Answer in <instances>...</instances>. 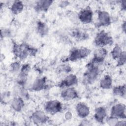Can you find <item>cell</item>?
Instances as JSON below:
<instances>
[{
  "instance_id": "cell-1",
  "label": "cell",
  "mask_w": 126,
  "mask_h": 126,
  "mask_svg": "<svg viewBox=\"0 0 126 126\" xmlns=\"http://www.w3.org/2000/svg\"><path fill=\"white\" fill-rule=\"evenodd\" d=\"M12 50L14 55L20 61L26 59L29 56H35L37 52L36 48L27 43L18 44L14 41L12 42Z\"/></svg>"
},
{
  "instance_id": "cell-2",
  "label": "cell",
  "mask_w": 126,
  "mask_h": 126,
  "mask_svg": "<svg viewBox=\"0 0 126 126\" xmlns=\"http://www.w3.org/2000/svg\"><path fill=\"white\" fill-rule=\"evenodd\" d=\"M91 52V50L85 47L73 48L70 51L69 55L65 61L74 62L85 59L90 54Z\"/></svg>"
},
{
  "instance_id": "cell-3",
  "label": "cell",
  "mask_w": 126,
  "mask_h": 126,
  "mask_svg": "<svg viewBox=\"0 0 126 126\" xmlns=\"http://www.w3.org/2000/svg\"><path fill=\"white\" fill-rule=\"evenodd\" d=\"M86 67L87 70L84 73V80L87 84H91L98 77L100 73L99 66L93 65L88 63Z\"/></svg>"
},
{
  "instance_id": "cell-4",
  "label": "cell",
  "mask_w": 126,
  "mask_h": 126,
  "mask_svg": "<svg viewBox=\"0 0 126 126\" xmlns=\"http://www.w3.org/2000/svg\"><path fill=\"white\" fill-rule=\"evenodd\" d=\"M113 43L112 36L104 31H101L96 35L94 39V44L98 47H104Z\"/></svg>"
},
{
  "instance_id": "cell-5",
  "label": "cell",
  "mask_w": 126,
  "mask_h": 126,
  "mask_svg": "<svg viewBox=\"0 0 126 126\" xmlns=\"http://www.w3.org/2000/svg\"><path fill=\"white\" fill-rule=\"evenodd\" d=\"M44 109L46 113L54 115L62 111L63 105L58 100H50L45 103Z\"/></svg>"
},
{
  "instance_id": "cell-6",
  "label": "cell",
  "mask_w": 126,
  "mask_h": 126,
  "mask_svg": "<svg viewBox=\"0 0 126 126\" xmlns=\"http://www.w3.org/2000/svg\"><path fill=\"white\" fill-rule=\"evenodd\" d=\"M110 116L118 119H126V108L124 103H119L113 105L110 111Z\"/></svg>"
},
{
  "instance_id": "cell-7",
  "label": "cell",
  "mask_w": 126,
  "mask_h": 126,
  "mask_svg": "<svg viewBox=\"0 0 126 126\" xmlns=\"http://www.w3.org/2000/svg\"><path fill=\"white\" fill-rule=\"evenodd\" d=\"M30 70L31 66L29 64L25 63L22 65L17 78V82L21 87H25Z\"/></svg>"
},
{
  "instance_id": "cell-8",
  "label": "cell",
  "mask_w": 126,
  "mask_h": 126,
  "mask_svg": "<svg viewBox=\"0 0 126 126\" xmlns=\"http://www.w3.org/2000/svg\"><path fill=\"white\" fill-rule=\"evenodd\" d=\"M107 55V50L104 47H98L94 52V57L90 62L92 64L99 66L104 62Z\"/></svg>"
},
{
  "instance_id": "cell-9",
  "label": "cell",
  "mask_w": 126,
  "mask_h": 126,
  "mask_svg": "<svg viewBox=\"0 0 126 126\" xmlns=\"http://www.w3.org/2000/svg\"><path fill=\"white\" fill-rule=\"evenodd\" d=\"M30 119L32 123L37 125L45 124L49 120L46 113L40 110H36L33 112L31 116Z\"/></svg>"
},
{
  "instance_id": "cell-10",
  "label": "cell",
  "mask_w": 126,
  "mask_h": 126,
  "mask_svg": "<svg viewBox=\"0 0 126 126\" xmlns=\"http://www.w3.org/2000/svg\"><path fill=\"white\" fill-rule=\"evenodd\" d=\"M78 19L83 24H90L93 21V12L89 7L81 9L77 15Z\"/></svg>"
},
{
  "instance_id": "cell-11",
  "label": "cell",
  "mask_w": 126,
  "mask_h": 126,
  "mask_svg": "<svg viewBox=\"0 0 126 126\" xmlns=\"http://www.w3.org/2000/svg\"><path fill=\"white\" fill-rule=\"evenodd\" d=\"M97 13V27H107L111 23V19L109 13L105 10H98Z\"/></svg>"
},
{
  "instance_id": "cell-12",
  "label": "cell",
  "mask_w": 126,
  "mask_h": 126,
  "mask_svg": "<svg viewBox=\"0 0 126 126\" xmlns=\"http://www.w3.org/2000/svg\"><path fill=\"white\" fill-rule=\"evenodd\" d=\"M61 96L64 100L68 101L77 99L79 97V94L75 88L70 87L64 88L61 93Z\"/></svg>"
},
{
  "instance_id": "cell-13",
  "label": "cell",
  "mask_w": 126,
  "mask_h": 126,
  "mask_svg": "<svg viewBox=\"0 0 126 126\" xmlns=\"http://www.w3.org/2000/svg\"><path fill=\"white\" fill-rule=\"evenodd\" d=\"M78 79L76 75L69 74L67 75L59 84V87L61 88H66L76 85Z\"/></svg>"
},
{
  "instance_id": "cell-14",
  "label": "cell",
  "mask_w": 126,
  "mask_h": 126,
  "mask_svg": "<svg viewBox=\"0 0 126 126\" xmlns=\"http://www.w3.org/2000/svg\"><path fill=\"white\" fill-rule=\"evenodd\" d=\"M75 109L78 116L82 119L87 118L90 113L89 107L84 102L78 103L76 105Z\"/></svg>"
},
{
  "instance_id": "cell-15",
  "label": "cell",
  "mask_w": 126,
  "mask_h": 126,
  "mask_svg": "<svg viewBox=\"0 0 126 126\" xmlns=\"http://www.w3.org/2000/svg\"><path fill=\"white\" fill-rule=\"evenodd\" d=\"M47 86L46 78L42 77L34 80L31 85V89L34 92H38L45 89Z\"/></svg>"
},
{
  "instance_id": "cell-16",
  "label": "cell",
  "mask_w": 126,
  "mask_h": 126,
  "mask_svg": "<svg viewBox=\"0 0 126 126\" xmlns=\"http://www.w3.org/2000/svg\"><path fill=\"white\" fill-rule=\"evenodd\" d=\"M52 0H41L36 2L35 10L38 12H46L53 3Z\"/></svg>"
},
{
  "instance_id": "cell-17",
  "label": "cell",
  "mask_w": 126,
  "mask_h": 126,
  "mask_svg": "<svg viewBox=\"0 0 126 126\" xmlns=\"http://www.w3.org/2000/svg\"><path fill=\"white\" fill-rule=\"evenodd\" d=\"M107 116V111L105 107L103 106H100L97 107L94 111V119L95 120L100 124L104 123V120Z\"/></svg>"
},
{
  "instance_id": "cell-18",
  "label": "cell",
  "mask_w": 126,
  "mask_h": 126,
  "mask_svg": "<svg viewBox=\"0 0 126 126\" xmlns=\"http://www.w3.org/2000/svg\"><path fill=\"white\" fill-rule=\"evenodd\" d=\"M25 105L24 99L20 96L13 98L11 102L12 109L17 112H21Z\"/></svg>"
},
{
  "instance_id": "cell-19",
  "label": "cell",
  "mask_w": 126,
  "mask_h": 126,
  "mask_svg": "<svg viewBox=\"0 0 126 126\" xmlns=\"http://www.w3.org/2000/svg\"><path fill=\"white\" fill-rule=\"evenodd\" d=\"M36 29L37 33L41 36H45L48 33L49 28L47 25L41 21L37 22Z\"/></svg>"
},
{
  "instance_id": "cell-20",
  "label": "cell",
  "mask_w": 126,
  "mask_h": 126,
  "mask_svg": "<svg viewBox=\"0 0 126 126\" xmlns=\"http://www.w3.org/2000/svg\"><path fill=\"white\" fill-rule=\"evenodd\" d=\"M100 87L104 90H108L112 86V78L109 75H105L100 80L99 82Z\"/></svg>"
},
{
  "instance_id": "cell-21",
  "label": "cell",
  "mask_w": 126,
  "mask_h": 126,
  "mask_svg": "<svg viewBox=\"0 0 126 126\" xmlns=\"http://www.w3.org/2000/svg\"><path fill=\"white\" fill-rule=\"evenodd\" d=\"M24 5L22 1H14L10 6V11L14 15H18L21 13L24 9Z\"/></svg>"
},
{
  "instance_id": "cell-22",
  "label": "cell",
  "mask_w": 126,
  "mask_h": 126,
  "mask_svg": "<svg viewBox=\"0 0 126 126\" xmlns=\"http://www.w3.org/2000/svg\"><path fill=\"white\" fill-rule=\"evenodd\" d=\"M113 94L115 95L121 96L123 98L126 97V85L124 84L122 85H119L114 87L112 90Z\"/></svg>"
},
{
  "instance_id": "cell-23",
  "label": "cell",
  "mask_w": 126,
  "mask_h": 126,
  "mask_svg": "<svg viewBox=\"0 0 126 126\" xmlns=\"http://www.w3.org/2000/svg\"><path fill=\"white\" fill-rule=\"evenodd\" d=\"M71 34L74 37V38L79 41L86 40L88 39L89 37V35L87 33L83 32L82 31L78 29L74 30L72 32Z\"/></svg>"
},
{
  "instance_id": "cell-24",
  "label": "cell",
  "mask_w": 126,
  "mask_h": 126,
  "mask_svg": "<svg viewBox=\"0 0 126 126\" xmlns=\"http://www.w3.org/2000/svg\"><path fill=\"white\" fill-rule=\"evenodd\" d=\"M122 52L123 50L121 46L119 44H116L111 52V55L112 59L117 61L121 56Z\"/></svg>"
},
{
  "instance_id": "cell-25",
  "label": "cell",
  "mask_w": 126,
  "mask_h": 126,
  "mask_svg": "<svg viewBox=\"0 0 126 126\" xmlns=\"http://www.w3.org/2000/svg\"><path fill=\"white\" fill-rule=\"evenodd\" d=\"M22 65H21L20 62L19 61H15L12 62L9 66L10 71L13 73H15L19 71L21 69Z\"/></svg>"
},
{
  "instance_id": "cell-26",
  "label": "cell",
  "mask_w": 126,
  "mask_h": 126,
  "mask_svg": "<svg viewBox=\"0 0 126 126\" xmlns=\"http://www.w3.org/2000/svg\"><path fill=\"white\" fill-rule=\"evenodd\" d=\"M19 96L23 98L24 100H28L30 98V94L28 90L24 87H20L19 90Z\"/></svg>"
},
{
  "instance_id": "cell-27",
  "label": "cell",
  "mask_w": 126,
  "mask_h": 126,
  "mask_svg": "<svg viewBox=\"0 0 126 126\" xmlns=\"http://www.w3.org/2000/svg\"><path fill=\"white\" fill-rule=\"evenodd\" d=\"M126 62V53L125 51H123L121 56L117 60V66H123Z\"/></svg>"
},
{
  "instance_id": "cell-28",
  "label": "cell",
  "mask_w": 126,
  "mask_h": 126,
  "mask_svg": "<svg viewBox=\"0 0 126 126\" xmlns=\"http://www.w3.org/2000/svg\"><path fill=\"white\" fill-rule=\"evenodd\" d=\"M119 119H117V118H115L114 117H113L112 116H110L109 117L107 118L106 119V123L107 124L110 126H115L117 121H118Z\"/></svg>"
},
{
  "instance_id": "cell-29",
  "label": "cell",
  "mask_w": 126,
  "mask_h": 126,
  "mask_svg": "<svg viewBox=\"0 0 126 126\" xmlns=\"http://www.w3.org/2000/svg\"><path fill=\"white\" fill-rule=\"evenodd\" d=\"M71 70V67L67 64H63L59 67L60 72H63L65 73H68Z\"/></svg>"
},
{
  "instance_id": "cell-30",
  "label": "cell",
  "mask_w": 126,
  "mask_h": 126,
  "mask_svg": "<svg viewBox=\"0 0 126 126\" xmlns=\"http://www.w3.org/2000/svg\"><path fill=\"white\" fill-rule=\"evenodd\" d=\"M10 34L9 31L7 29H1V38L8 36Z\"/></svg>"
},
{
  "instance_id": "cell-31",
  "label": "cell",
  "mask_w": 126,
  "mask_h": 126,
  "mask_svg": "<svg viewBox=\"0 0 126 126\" xmlns=\"http://www.w3.org/2000/svg\"><path fill=\"white\" fill-rule=\"evenodd\" d=\"M69 4L68 1H61L60 2L59 6L62 8H64Z\"/></svg>"
},
{
  "instance_id": "cell-32",
  "label": "cell",
  "mask_w": 126,
  "mask_h": 126,
  "mask_svg": "<svg viewBox=\"0 0 126 126\" xmlns=\"http://www.w3.org/2000/svg\"><path fill=\"white\" fill-rule=\"evenodd\" d=\"M64 118L66 120H70L72 117V113L70 111H67L65 114H64Z\"/></svg>"
},
{
  "instance_id": "cell-33",
  "label": "cell",
  "mask_w": 126,
  "mask_h": 126,
  "mask_svg": "<svg viewBox=\"0 0 126 126\" xmlns=\"http://www.w3.org/2000/svg\"><path fill=\"white\" fill-rule=\"evenodd\" d=\"M126 121L125 119H122L121 120H119L117 121L115 126H126Z\"/></svg>"
},
{
  "instance_id": "cell-34",
  "label": "cell",
  "mask_w": 126,
  "mask_h": 126,
  "mask_svg": "<svg viewBox=\"0 0 126 126\" xmlns=\"http://www.w3.org/2000/svg\"><path fill=\"white\" fill-rule=\"evenodd\" d=\"M120 7L123 11H126V1L123 0L120 1Z\"/></svg>"
},
{
  "instance_id": "cell-35",
  "label": "cell",
  "mask_w": 126,
  "mask_h": 126,
  "mask_svg": "<svg viewBox=\"0 0 126 126\" xmlns=\"http://www.w3.org/2000/svg\"><path fill=\"white\" fill-rule=\"evenodd\" d=\"M80 126H90L91 125V124L89 123L87 120H84L81 122V123L79 125Z\"/></svg>"
},
{
  "instance_id": "cell-36",
  "label": "cell",
  "mask_w": 126,
  "mask_h": 126,
  "mask_svg": "<svg viewBox=\"0 0 126 126\" xmlns=\"http://www.w3.org/2000/svg\"><path fill=\"white\" fill-rule=\"evenodd\" d=\"M126 22L125 21H124L123 22V23H122V31H123L124 32H126Z\"/></svg>"
}]
</instances>
